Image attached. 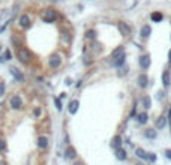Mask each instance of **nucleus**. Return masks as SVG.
<instances>
[{"label":"nucleus","instance_id":"nucleus-1","mask_svg":"<svg viewBox=\"0 0 171 165\" xmlns=\"http://www.w3.org/2000/svg\"><path fill=\"white\" fill-rule=\"evenodd\" d=\"M41 18H42L44 23L51 24V23H56V21H57L59 14H57V11H56L54 8H45V9L42 11V14H41Z\"/></svg>","mask_w":171,"mask_h":165},{"label":"nucleus","instance_id":"nucleus-2","mask_svg":"<svg viewBox=\"0 0 171 165\" xmlns=\"http://www.w3.org/2000/svg\"><path fill=\"white\" fill-rule=\"evenodd\" d=\"M17 59L21 63H24V65H27V63H30L33 60V54H32V51H30L29 48L21 47V48L17 50Z\"/></svg>","mask_w":171,"mask_h":165},{"label":"nucleus","instance_id":"nucleus-3","mask_svg":"<svg viewBox=\"0 0 171 165\" xmlns=\"http://www.w3.org/2000/svg\"><path fill=\"white\" fill-rule=\"evenodd\" d=\"M17 23H18V27L23 29V30H27V29L32 27V18H30L29 14H26V12H23V14L18 17Z\"/></svg>","mask_w":171,"mask_h":165},{"label":"nucleus","instance_id":"nucleus-4","mask_svg":"<svg viewBox=\"0 0 171 165\" xmlns=\"http://www.w3.org/2000/svg\"><path fill=\"white\" fill-rule=\"evenodd\" d=\"M9 107L14 111H20L23 108V99L20 95H12L9 98Z\"/></svg>","mask_w":171,"mask_h":165},{"label":"nucleus","instance_id":"nucleus-5","mask_svg":"<svg viewBox=\"0 0 171 165\" xmlns=\"http://www.w3.org/2000/svg\"><path fill=\"white\" fill-rule=\"evenodd\" d=\"M48 66L51 69H57L62 66V56L59 53H54V54H51L50 59H48Z\"/></svg>","mask_w":171,"mask_h":165},{"label":"nucleus","instance_id":"nucleus-6","mask_svg":"<svg viewBox=\"0 0 171 165\" xmlns=\"http://www.w3.org/2000/svg\"><path fill=\"white\" fill-rule=\"evenodd\" d=\"M9 72H11V75H12V77H14L18 83H24L26 77H24L23 71H20V69H18V68H15V66H11V68H9Z\"/></svg>","mask_w":171,"mask_h":165},{"label":"nucleus","instance_id":"nucleus-7","mask_svg":"<svg viewBox=\"0 0 171 165\" xmlns=\"http://www.w3.org/2000/svg\"><path fill=\"white\" fill-rule=\"evenodd\" d=\"M11 44L14 45L17 50L21 48V47H24V44H23V36H20L18 33H12L11 35Z\"/></svg>","mask_w":171,"mask_h":165},{"label":"nucleus","instance_id":"nucleus-8","mask_svg":"<svg viewBox=\"0 0 171 165\" xmlns=\"http://www.w3.org/2000/svg\"><path fill=\"white\" fill-rule=\"evenodd\" d=\"M138 63H140L141 69H149V66H150V56L149 54H143L138 59Z\"/></svg>","mask_w":171,"mask_h":165},{"label":"nucleus","instance_id":"nucleus-9","mask_svg":"<svg viewBox=\"0 0 171 165\" xmlns=\"http://www.w3.org/2000/svg\"><path fill=\"white\" fill-rule=\"evenodd\" d=\"M119 30L123 36H131V33H132V29H131L126 23H119Z\"/></svg>","mask_w":171,"mask_h":165},{"label":"nucleus","instance_id":"nucleus-10","mask_svg":"<svg viewBox=\"0 0 171 165\" xmlns=\"http://www.w3.org/2000/svg\"><path fill=\"white\" fill-rule=\"evenodd\" d=\"M137 83H138V86H140L141 89H146V87L149 86V78H147V75H146V74H141V75H138V80H137Z\"/></svg>","mask_w":171,"mask_h":165},{"label":"nucleus","instance_id":"nucleus-11","mask_svg":"<svg viewBox=\"0 0 171 165\" xmlns=\"http://www.w3.org/2000/svg\"><path fill=\"white\" fill-rule=\"evenodd\" d=\"M150 20H152L153 23H161V21L164 20V15H162V12H161V11H155V12H152V15H150Z\"/></svg>","mask_w":171,"mask_h":165},{"label":"nucleus","instance_id":"nucleus-12","mask_svg":"<svg viewBox=\"0 0 171 165\" xmlns=\"http://www.w3.org/2000/svg\"><path fill=\"white\" fill-rule=\"evenodd\" d=\"M38 147L39 149H47L48 147V138L45 135H41L38 138Z\"/></svg>","mask_w":171,"mask_h":165},{"label":"nucleus","instance_id":"nucleus-13","mask_svg":"<svg viewBox=\"0 0 171 165\" xmlns=\"http://www.w3.org/2000/svg\"><path fill=\"white\" fill-rule=\"evenodd\" d=\"M122 54H125V48L123 47H117L116 50H113V51H111V59L114 60L117 57H120Z\"/></svg>","mask_w":171,"mask_h":165},{"label":"nucleus","instance_id":"nucleus-14","mask_svg":"<svg viewBox=\"0 0 171 165\" xmlns=\"http://www.w3.org/2000/svg\"><path fill=\"white\" fill-rule=\"evenodd\" d=\"M116 158L119 159V161H125L126 158H128V153H126V150H123V149H116Z\"/></svg>","mask_w":171,"mask_h":165},{"label":"nucleus","instance_id":"nucleus-15","mask_svg":"<svg viewBox=\"0 0 171 165\" xmlns=\"http://www.w3.org/2000/svg\"><path fill=\"white\" fill-rule=\"evenodd\" d=\"M150 33H152V29H150V26L149 24H146V26H143V29H141V38L143 39H146V38H149L150 36Z\"/></svg>","mask_w":171,"mask_h":165},{"label":"nucleus","instance_id":"nucleus-16","mask_svg":"<svg viewBox=\"0 0 171 165\" xmlns=\"http://www.w3.org/2000/svg\"><path fill=\"white\" fill-rule=\"evenodd\" d=\"M78 107H80V102H78L77 99L71 101V102H69V113H71V114H75V113L78 111Z\"/></svg>","mask_w":171,"mask_h":165},{"label":"nucleus","instance_id":"nucleus-17","mask_svg":"<svg viewBox=\"0 0 171 165\" xmlns=\"http://www.w3.org/2000/svg\"><path fill=\"white\" fill-rule=\"evenodd\" d=\"M65 156H66V159H75L77 158V152L74 147H68L66 152H65Z\"/></svg>","mask_w":171,"mask_h":165},{"label":"nucleus","instance_id":"nucleus-18","mask_svg":"<svg viewBox=\"0 0 171 165\" xmlns=\"http://www.w3.org/2000/svg\"><path fill=\"white\" fill-rule=\"evenodd\" d=\"M137 120L140 125H144L147 120H149V116H147V113H140L138 116H137Z\"/></svg>","mask_w":171,"mask_h":165},{"label":"nucleus","instance_id":"nucleus-19","mask_svg":"<svg viewBox=\"0 0 171 165\" xmlns=\"http://www.w3.org/2000/svg\"><path fill=\"white\" fill-rule=\"evenodd\" d=\"M125 59H126V54H122L120 57L114 59V66H116V68H120L123 63H125Z\"/></svg>","mask_w":171,"mask_h":165},{"label":"nucleus","instance_id":"nucleus-20","mask_svg":"<svg viewBox=\"0 0 171 165\" xmlns=\"http://www.w3.org/2000/svg\"><path fill=\"white\" fill-rule=\"evenodd\" d=\"M120 144H122V138H120L119 135H116V137L113 138V141H111V146H113L114 149H119Z\"/></svg>","mask_w":171,"mask_h":165},{"label":"nucleus","instance_id":"nucleus-21","mask_svg":"<svg viewBox=\"0 0 171 165\" xmlns=\"http://www.w3.org/2000/svg\"><path fill=\"white\" fill-rule=\"evenodd\" d=\"M162 84H164V87H168L170 86V72L168 71H165L162 74Z\"/></svg>","mask_w":171,"mask_h":165},{"label":"nucleus","instance_id":"nucleus-22","mask_svg":"<svg viewBox=\"0 0 171 165\" xmlns=\"http://www.w3.org/2000/svg\"><path fill=\"white\" fill-rule=\"evenodd\" d=\"M165 125H167V119H165V117H162V116L156 120V128H158V129H162Z\"/></svg>","mask_w":171,"mask_h":165},{"label":"nucleus","instance_id":"nucleus-23","mask_svg":"<svg viewBox=\"0 0 171 165\" xmlns=\"http://www.w3.org/2000/svg\"><path fill=\"white\" fill-rule=\"evenodd\" d=\"M135 153H137V156L140 158V159H147V156H149V153H146L141 147H138L137 150H135Z\"/></svg>","mask_w":171,"mask_h":165},{"label":"nucleus","instance_id":"nucleus-24","mask_svg":"<svg viewBox=\"0 0 171 165\" xmlns=\"http://www.w3.org/2000/svg\"><path fill=\"white\" fill-rule=\"evenodd\" d=\"M86 38H87V39H90V41H93L95 38H96V32H95L93 29L87 30V32H86Z\"/></svg>","mask_w":171,"mask_h":165},{"label":"nucleus","instance_id":"nucleus-25","mask_svg":"<svg viewBox=\"0 0 171 165\" xmlns=\"http://www.w3.org/2000/svg\"><path fill=\"white\" fill-rule=\"evenodd\" d=\"M144 135H146L147 138H150V140H153V138H156V132H155L153 129H147L146 132H144Z\"/></svg>","mask_w":171,"mask_h":165},{"label":"nucleus","instance_id":"nucleus-26","mask_svg":"<svg viewBox=\"0 0 171 165\" xmlns=\"http://www.w3.org/2000/svg\"><path fill=\"white\" fill-rule=\"evenodd\" d=\"M143 104H144V108H150V105H152L150 98H149V96H144V98H143Z\"/></svg>","mask_w":171,"mask_h":165},{"label":"nucleus","instance_id":"nucleus-27","mask_svg":"<svg viewBox=\"0 0 171 165\" xmlns=\"http://www.w3.org/2000/svg\"><path fill=\"white\" fill-rule=\"evenodd\" d=\"M62 39H63V42L69 44V42H71V35H69L68 32H63V33H62Z\"/></svg>","mask_w":171,"mask_h":165},{"label":"nucleus","instance_id":"nucleus-28","mask_svg":"<svg viewBox=\"0 0 171 165\" xmlns=\"http://www.w3.org/2000/svg\"><path fill=\"white\" fill-rule=\"evenodd\" d=\"M5 92H6V84L3 81H0V98L5 96Z\"/></svg>","mask_w":171,"mask_h":165},{"label":"nucleus","instance_id":"nucleus-29","mask_svg":"<svg viewBox=\"0 0 171 165\" xmlns=\"http://www.w3.org/2000/svg\"><path fill=\"white\" fill-rule=\"evenodd\" d=\"M54 104H56V108H57L59 111H62L63 107H62V101H60L59 98H54Z\"/></svg>","mask_w":171,"mask_h":165},{"label":"nucleus","instance_id":"nucleus-30","mask_svg":"<svg viewBox=\"0 0 171 165\" xmlns=\"http://www.w3.org/2000/svg\"><path fill=\"white\" fill-rule=\"evenodd\" d=\"M3 57H5V60H6V62L12 59V53H11V50H6L5 54H3Z\"/></svg>","mask_w":171,"mask_h":165},{"label":"nucleus","instance_id":"nucleus-31","mask_svg":"<svg viewBox=\"0 0 171 165\" xmlns=\"http://www.w3.org/2000/svg\"><path fill=\"white\" fill-rule=\"evenodd\" d=\"M6 150V143H5V140L0 138V152H5Z\"/></svg>","mask_w":171,"mask_h":165},{"label":"nucleus","instance_id":"nucleus-32","mask_svg":"<svg viewBox=\"0 0 171 165\" xmlns=\"http://www.w3.org/2000/svg\"><path fill=\"white\" fill-rule=\"evenodd\" d=\"M147 159H150V162H155V161H156V156H155L153 153H149V156H147Z\"/></svg>","mask_w":171,"mask_h":165},{"label":"nucleus","instance_id":"nucleus-33","mask_svg":"<svg viewBox=\"0 0 171 165\" xmlns=\"http://www.w3.org/2000/svg\"><path fill=\"white\" fill-rule=\"evenodd\" d=\"M33 114H35V116H36V117H39V116H41V108H35V111H33Z\"/></svg>","mask_w":171,"mask_h":165},{"label":"nucleus","instance_id":"nucleus-34","mask_svg":"<svg viewBox=\"0 0 171 165\" xmlns=\"http://www.w3.org/2000/svg\"><path fill=\"white\" fill-rule=\"evenodd\" d=\"M165 155H167V158H168V159H171V150H170V149H167V150H165Z\"/></svg>","mask_w":171,"mask_h":165},{"label":"nucleus","instance_id":"nucleus-35","mask_svg":"<svg viewBox=\"0 0 171 165\" xmlns=\"http://www.w3.org/2000/svg\"><path fill=\"white\" fill-rule=\"evenodd\" d=\"M164 95H165L164 92H159V93H158V99H159V101H161V99H164Z\"/></svg>","mask_w":171,"mask_h":165},{"label":"nucleus","instance_id":"nucleus-36","mask_svg":"<svg viewBox=\"0 0 171 165\" xmlns=\"http://www.w3.org/2000/svg\"><path fill=\"white\" fill-rule=\"evenodd\" d=\"M168 120H170V123H171V105H170V111H168Z\"/></svg>","mask_w":171,"mask_h":165},{"label":"nucleus","instance_id":"nucleus-37","mask_svg":"<svg viewBox=\"0 0 171 165\" xmlns=\"http://www.w3.org/2000/svg\"><path fill=\"white\" fill-rule=\"evenodd\" d=\"M66 84L71 86V84H72V80H71V78H66Z\"/></svg>","mask_w":171,"mask_h":165},{"label":"nucleus","instance_id":"nucleus-38","mask_svg":"<svg viewBox=\"0 0 171 165\" xmlns=\"http://www.w3.org/2000/svg\"><path fill=\"white\" fill-rule=\"evenodd\" d=\"M5 62H6L5 57H3V56H0V63H5Z\"/></svg>","mask_w":171,"mask_h":165},{"label":"nucleus","instance_id":"nucleus-39","mask_svg":"<svg viewBox=\"0 0 171 165\" xmlns=\"http://www.w3.org/2000/svg\"><path fill=\"white\" fill-rule=\"evenodd\" d=\"M48 2H50V3H57L59 0H48Z\"/></svg>","mask_w":171,"mask_h":165},{"label":"nucleus","instance_id":"nucleus-40","mask_svg":"<svg viewBox=\"0 0 171 165\" xmlns=\"http://www.w3.org/2000/svg\"><path fill=\"white\" fill-rule=\"evenodd\" d=\"M168 60L171 62V50H170V53H168Z\"/></svg>","mask_w":171,"mask_h":165},{"label":"nucleus","instance_id":"nucleus-41","mask_svg":"<svg viewBox=\"0 0 171 165\" xmlns=\"http://www.w3.org/2000/svg\"><path fill=\"white\" fill-rule=\"evenodd\" d=\"M74 165H83L81 162H77V164H74Z\"/></svg>","mask_w":171,"mask_h":165},{"label":"nucleus","instance_id":"nucleus-42","mask_svg":"<svg viewBox=\"0 0 171 165\" xmlns=\"http://www.w3.org/2000/svg\"><path fill=\"white\" fill-rule=\"evenodd\" d=\"M0 50H2V48H0Z\"/></svg>","mask_w":171,"mask_h":165}]
</instances>
